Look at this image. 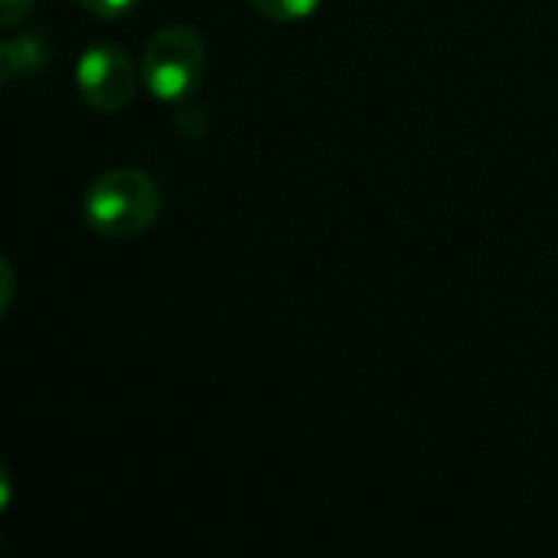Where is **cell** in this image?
I'll return each instance as SVG.
<instances>
[{
    "mask_svg": "<svg viewBox=\"0 0 558 558\" xmlns=\"http://www.w3.org/2000/svg\"><path fill=\"white\" fill-rule=\"evenodd\" d=\"M160 213V186L137 167L101 173L82 196L85 226L101 239H134L154 226Z\"/></svg>",
    "mask_w": 558,
    "mask_h": 558,
    "instance_id": "obj_1",
    "label": "cell"
},
{
    "mask_svg": "<svg viewBox=\"0 0 558 558\" xmlns=\"http://www.w3.org/2000/svg\"><path fill=\"white\" fill-rule=\"evenodd\" d=\"M144 85L160 101H186L206 75V43L193 26L173 23L150 36L141 59Z\"/></svg>",
    "mask_w": 558,
    "mask_h": 558,
    "instance_id": "obj_2",
    "label": "cell"
},
{
    "mask_svg": "<svg viewBox=\"0 0 558 558\" xmlns=\"http://www.w3.org/2000/svg\"><path fill=\"white\" fill-rule=\"evenodd\" d=\"M75 88L82 101L98 114H118L134 101L137 75L124 49L114 43L88 46L75 62Z\"/></svg>",
    "mask_w": 558,
    "mask_h": 558,
    "instance_id": "obj_3",
    "label": "cell"
},
{
    "mask_svg": "<svg viewBox=\"0 0 558 558\" xmlns=\"http://www.w3.org/2000/svg\"><path fill=\"white\" fill-rule=\"evenodd\" d=\"M46 59V43L29 33V36H10L0 49V78L10 82L16 75H33Z\"/></svg>",
    "mask_w": 558,
    "mask_h": 558,
    "instance_id": "obj_4",
    "label": "cell"
},
{
    "mask_svg": "<svg viewBox=\"0 0 558 558\" xmlns=\"http://www.w3.org/2000/svg\"><path fill=\"white\" fill-rule=\"evenodd\" d=\"M255 13L275 20V23H298V20H307L320 0H248Z\"/></svg>",
    "mask_w": 558,
    "mask_h": 558,
    "instance_id": "obj_5",
    "label": "cell"
},
{
    "mask_svg": "<svg viewBox=\"0 0 558 558\" xmlns=\"http://www.w3.org/2000/svg\"><path fill=\"white\" fill-rule=\"evenodd\" d=\"M92 16H101V20H118L124 13H131L141 0H78Z\"/></svg>",
    "mask_w": 558,
    "mask_h": 558,
    "instance_id": "obj_6",
    "label": "cell"
},
{
    "mask_svg": "<svg viewBox=\"0 0 558 558\" xmlns=\"http://www.w3.org/2000/svg\"><path fill=\"white\" fill-rule=\"evenodd\" d=\"M33 10V0H0V23L3 29H13L16 23H23Z\"/></svg>",
    "mask_w": 558,
    "mask_h": 558,
    "instance_id": "obj_7",
    "label": "cell"
},
{
    "mask_svg": "<svg viewBox=\"0 0 558 558\" xmlns=\"http://www.w3.org/2000/svg\"><path fill=\"white\" fill-rule=\"evenodd\" d=\"M0 281H3V294H0V311H7L10 307V301H13V268L3 262L0 265Z\"/></svg>",
    "mask_w": 558,
    "mask_h": 558,
    "instance_id": "obj_8",
    "label": "cell"
}]
</instances>
